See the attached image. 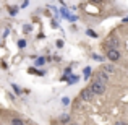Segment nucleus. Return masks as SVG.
I'll list each match as a JSON object with an SVG mask.
<instances>
[{"instance_id":"9","label":"nucleus","mask_w":128,"mask_h":125,"mask_svg":"<svg viewBox=\"0 0 128 125\" xmlns=\"http://www.w3.org/2000/svg\"><path fill=\"white\" fill-rule=\"evenodd\" d=\"M10 123L12 125H24V120L20 119V117H13V119L10 120Z\"/></svg>"},{"instance_id":"8","label":"nucleus","mask_w":128,"mask_h":125,"mask_svg":"<svg viewBox=\"0 0 128 125\" xmlns=\"http://www.w3.org/2000/svg\"><path fill=\"white\" fill-rule=\"evenodd\" d=\"M58 122L60 123H70V115L68 114H62V115L58 117Z\"/></svg>"},{"instance_id":"17","label":"nucleus","mask_w":128,"mask_h":125,"mask_svg":"<svg viewBox=\"0 0 128 125\" xmlns=\"http://www.w3.org/2000/svg\"><path fill=\"white\" fill-rule=\"evenodd\" d=\"M62 104H63V106H70V97L63 96V97H62Z\"/></svg>"},{"instance_id":"1","label":"nucleus","mask_w":128,"mask_h":125,"mask_svg":"<svg viewBox=\"0 0 128 125\" xmlns=\"http://www.w3.org/2000/svg\"><path fill=\"white\" fill-rule=\"evenodd\" d=\"M89 89L92 91L94 96H102V94L106 93V84H102V83L96 81V80H92L91 84H89Z\"/></svg>"},{"instance_id":"23","label":"nucleus","mask_w":128,"mask_h":125,"mask_svg":"<svg viewBox=\"0 0 128 125\" xmlns=\"http://www.w3.org/2000/svg\"><path fill=\"white\" fill-rule=\"evenodd\" d=\"M28 5H29V2H23V3H21V8H26Z\"/></svg>"},{"instance_id":"6","label":"nucleus","mask_w":128,"mask_h":125,"mask_svg":"<svg viewBox=\"0 0 128 125\" xmlns=\"http://www.w3.org/2000/svg\"><path fill=\"white\" fill-rule=\"evenodd\" d=\"M100 72H104L106 75H110V73H115V67L110 65V63H104L102 68H100Z\"/></svg>"},{"instance_id":"2","label":"nucleus","mask_w":128,"mask_h":125,"mask_svg":"<svg viewBox=\"0 0 128 125\" xmlns=\"http://www.w3.org/2000/svg\"><path fill=\"white\" fill-rule=\"evenodd\" d=\"M106 49L107 50H110V49H118V46H120V39L117 38V36H110L109 39L106 41Z\"/></svg>"},{"instance_id":"7","label":"nucleus","mask_w":128,"mask_h":125,"mask_svg":"<svg viewBox=\"0 0 128 125\" xmlns=\"http://www.w3.org/2000/svg\"><path fill=\"white\" fill-rule=\"evenodd\" d=\"M83 78L84 80H89V76L92 75V68H91V67H84V68H83Z\"/></svg>"},{"instance_id":"12","label":"nucleus","mask_w":128,"mask_h":125,"mask_svg":"<svg viewBox=\"0 0 128 125\" xmlns=\"http://www.w3.org/2000/svg\"><path fill=\"white\" fill-rule=\"evenodd\" d=\"M78 80H80V76L73 73V75H70V78L66 80V83H68V84H73V83H76V81H78Z\"/></svg>"},{"instance_id":"11","label":"nucleus","mask_w":128,"mask_h":125,"mask_svg":"<svg viewBox=\"0 0 128 125\" xmlns=\"http://www.w3.org/2000/svg\"><path fill=\"white\" fill-rule=\"evenodd\" d=\"M60 12H62V16L63 18H66V20H70V16H72V13H70V10L66 8V7H63L62 10H60Z\"/></svg>"},{"instance_id":"25","label":"nucleus","mask_w":128,"mask_h":125,"mask_svg":"<svg viewBox=\"0 0 128 125\" xmlns=\"http://www.w3.org/2000/svg\"><path fill=\"white\" fill-rule=\"evenodd\" d=\"M68 125H80V123H76V122H70Z\"/></svg>"},{"instance_id":"26","label":"nucleus","mask_w":128,"mask_h":125,"mask_svg":"<svg viewBox=\"0 0 128 125\" xmlns=\"http://www.w3.org/2000/svg\"><path fill=\"white\" fill-rule=\"evenodd\" d=\"M123 21H128V16H125V18H123Z\"/></svg>"},{"instance_id":"24","label":"nucleus","mask_w":128,"mask_h":125,"mask_svg":"<svg viewBox=\"0 0 128 125\" xmlns=\"http://www.w3.org/2000/svg\"><path fill=\"white\" fill-rule=\"evenodd\" d=\"M52 28H54V29H57V28H58V25H57L55 21H52Z\"/></svg>"},{"instance_id":"21","label":"nucleus","mask_w":128,"mask_h":125,"mask_svg":"<svg viewBox=\"0 0 128 125\" xmlns=\"http://www.w3.org/2000/svg\"><path fill=\"white\" fill-rule=\"evenodd\" d=\"M94 57V59H96V60H100V62H102V60H104V57H100V55H92Z\"/></svg>"},{"instance_id":"15","label":"nucleus","mask_w":128,"mask_h":125,"mask_svg":"<svg viewBox=\"0 0 128 125\" xmlns=\"http://www.w3.org/2000/svg\"><path fill=\"white\" fill-rule=\"evenodd\" d=\"M8 13L12 16H15L16 13H18V7H10V8H8Z\"/></svg>"},{"instance_id":"13","label":"nucleus","mask_w":128,"mask_h":125,"mask_svg":"<svg viewBox=\"0 0 128 125\" xmlns=\"http://www.w3.org/2000/svg\"><path fill=\"white\" fill-rule=\"evenodd\" d=\"M12 89H13V91H15V94H18V96H20V94H21V93H23V89H21V88H20V86H18V84H15V83H13V84H12Z\"/></svg>"},{"instance_id":"22","label":"nucleus","mask_w":128,"mask_h":125,"mask_svg":"<svg viewBox=\"0 0 128 125\" xmlns=\"http://www.w3.org/2000/svg\"><path fill=\"white\" fill-rule=\"evenodd\" d=\"M28 72H29V73H32V75H36V72H38V70H36V68H29Z\"/></svg>"},{"instance_id":"4","label":"nucleus","mask_w":128,"mask_h":125,"mask_svg":"<svg viewBox=\"0 0 128 125\" xmlns=\"http://www.w3.org/2000/svg\"><path fill=\"white\" fill-rule=\"evenodd\" d=\"M92 97H94V94H92V91L89 89V86L84 88V89L81 91V94H80V99H81V101H86V102L92 101Z\"/></svg>"},{"instance_id":"5","label":"nucleus","mask_w":128,"mask_h":125,"mask_svg":"<svg viewBox=\"0 0 128 125\" xmlns=\"http://www.w3.org/2000/svg\"><path fill=\"white\" fill-rule=\"evenodd\" d=\"M94 80L96 81H99V83H102V84H107V81H109V75H106L104 72H96V76H94Z\"/></svg>"},{"instance_id":"14","label":"nucleus","mask_w":128,"mask_h":125,"mask_svg":"<svg viewBox=\"0 0 128 125\" xmlns=\"http://www.w3.org/2000/svg\"><path fill=\"white\" fill-rule=\"evenodd\" d=\"M86 34H88V36H91V38H97V33L94 31V29H91V28H88V29H86Z\"/></svg>"},{"instance_id":"3","label":"nucleus","mask_w":128,"mask_h":125,"mask_svg":"<svg viewBox=\"0 0 128 125\" xmlns=\"http://www.w3.org/2000/svg\"><path fill=\"white\" fill-rule=\"evenodd\" d=\"M106 57L110 62H117V60H120V50L118 49H110V50H107Z\"/></svg>"},{"instance_id":"20","label":"nucleus","mask_w":128,"mask_h":125,"mask_svg":"<svg viewBox=\"0 0 128 125\" xmlns=\"http://www.w3.org/2000/svg\"><path fill=\"white\" fill-rule=\"evenodd\" d=\"M114 125H128L126 122H123V120H118V122H115Z\"/></svg>"},{"instance_id":"16","label":"nucleus","mask_w":128,"mask_h":125,"mask_svg":"<svg viewBox=\"0 0 128 125\" xmlns=\"http://www.w3.org/2000/svg\"><path fill=\"white\" fill-rule=\"evenodd\" d=\"M26 47V39H20L18 41V49H24Z\"/></svg>"},{"instance_id":"10","label":"nucleus","mask_w":128,"mask_h":125,"mask_svg":"<svg viewBox=\"0 0 128 125\" xmlns=\"http://www.w3.org/2000/svg\"><path fill=\"white\" fill-rule=\"evenodd\" d=\"M46 62H47L46 57H38V59H36V67H44Z\"/></svg>"},{"instance_id":"18","label":"nucleus","mask_w":128,"mask_h":125,"mask_svg":"<svg viewBox=\"0 0 128 125\" xmlns=\"http://www.w3.org/2000/svg\"><path fill=\"white\" fill-rule=\"evenodd\" d=\"M55 46H57V49H62V47H63V41H62V39H58V41L55 42Z\"/></svg>"},{"instance_id":"19","label":"nucleus","mask_w":128,"mask_h":125,"mask_svg":"<svg viewBox=\"0 0 128 125\" xmlns=\"http://www.w3.org/2000/svg\"><path fill=\"white\" fill-rule=\"evenodd\" d=\"M23 31H24V33H31V25H26V26H23Z\"/></svg>"}]
</instances>
